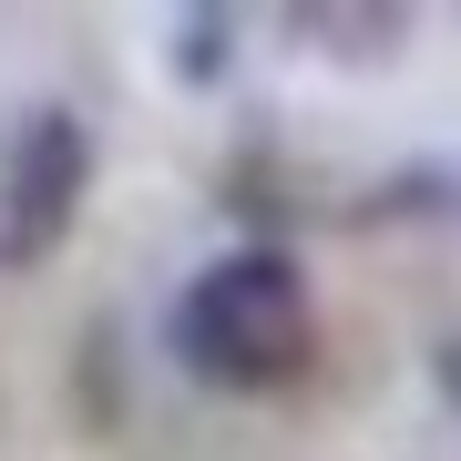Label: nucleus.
<instances>
[{"label":"nucleus","instance_id":"obj_1","mask_svg":"<svg viewBox=\"0 0 461 461\" xmlns=\"http://www.w3.org/2000/svg\"><path fill=\"white\" fill-rule=\"evenodd\" d=\"M165 339H175V359L195 369L205 390H287V379L318 359L308 267L287 247H226L215 267L185 277Z\"/></svg>","mask_w":461,"mask_h":461},{"label":"nucleus","instance_id":"obj_2","mask_svg":"<svg viewBox=\"0 0 461 461\" xmlns=\"http://www.w3.org/2000/svg\"><path fill=\"white\" fill-rule=\"evenodd\" d=\"M93 195V123L72 103H32L0 133V267H41Z\"/></svg>","mask_w":461,"mask_h":461},{"label":"nucleus","instance_id":"obj_3","mask_svg":"<svg viewBox=\"0 0 461 461\" xmlns=\"http://www.w3.org/2000/svg\"><path fill=\"white\" fill-rule=\"evenodd\" d=\"M287 32H297V41H318V51H379V41L411 32V11H390V0H369V11H348V0H318V11H287Z\"/></svg>","mask_w":461,"mask_h":461},{"label":"nucleus","instance_id":"obj_4","mask_svg":"<svg viewBox=\"0 0 461 461\" xmlns=\"http://www.w3.org/2000/svg\"><path fill=\"white\" fill-rule=\"evenodd\" d=\"M441 390H451V411H461V329L441 339Z\"/></svg>","mask_w":461,"mask_h":461}]
</instances>
